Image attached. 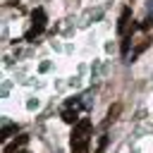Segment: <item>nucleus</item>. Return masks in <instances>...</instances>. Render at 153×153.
I'll use <instances>...</instances> for the list:
<instances>
[{
    "label": "nucleus",
    "mask_w": 153,
    "mask_h": 153,
    "mask_svg": "<svg viewBox=\"0 0 153 153\" xmlns=\"http://www.w3.org/2000/svg\"><path fill=\"white\" fill-rule=\"evenodd\" d=\"M88 141H91V120L88 117H81L74 124L72 136H69L72 153H88Z\"/></svg>",
    "instance_id": "nucleus-1"
},
{
    "label": "nucleus",
    "mask_w": 153,
    "mask_h": 153,
    "mask_svg": "<svg viewBox=\"0 0 153 153\" xmlns=\"http://www.w3.org/2000/svg\"><path fill=\"white\" fill-rule=\"evenodd\" d=\"M45 22H48L45 10H43V7H36V10L31 12V29L24 33V38H26V41H33L36 36H41V33L45 31Z\"/></svg>",
    "instance_id": "nucleus-2"
},
{
    "label": "nucleus",
    "mask_w": 153,
    "mask_h": 153,
    "mask_svg": "<svg viewBox=\"0 0 153 153\" xmlns=\"http://www.w3.org/2000/svg\"><path fill=\"white\" fill-rule=\"evenodd\" d=\"M129 19H131V7H124L122 14H120V22H117V33H127V26H129Z\"/></svg>",
    "instance_id": "nucleus-3"
},
{
    "label": "nucleus",
    "mask_w": 153,
    "mask_h": 153,
    "mask_svg": "<svg viewBox=\"0 0 153 153\" xmlns=\"http://www.w3.org/2000/svg\"><path fill=\"white\" fill-rule=\"evenodd\" d=\"M26 141H29V136H24V134H22V136H19V139H14L12 143H7V146L2 148V153H17V151H19Z\"/></svg>",
    "instance_id": "nucleus-4"
},
{
    "label": "nucleus",
    "mask_w": 153,
    "mask_h": 153,
    "mask_svg": "<svg viewBox=\"0 0 153 153\" xmlns=\"http://www.w3.org/2000/svg\"><path fill=\"white\" fill-rule=\"evenodd\" d=\"M62 120H65L67 124H76V122H79V112H76V108L72 110V105H67V108L62 110Z\"/></svg>",
    "instance_id": "nucleus-5"
},
{
    "label": "nucleus",
    "mask_w": 153,
    "mask_h": 153,
    "mask_svg": "<svg viewBox=\"0 0 153 153\" xmlns=\"http://www.w3.org/2000/svg\"><path fill=\"white\" fill-rule=\"evenodd\" d=\"M134 29H136V26H131V29H127V33H124V38H122V55H127V53H129V43H131V36H134Z\"/></svg>",
    "instance_id": "nucleus-6"
},
{
    "label": "nucleus",
    "mask_w": 153,
    "mask_h": 153,
    "mask_svg": "<svg viewBox=\"0 0 153 153\" xmlns=\"http://www.w3.org/2000/svg\"><path fill=\"white\" fill-rule=\"evenodd\" d=\"M148 45H151V38H143V41H141V43L136 45V50L131 53V60H134V57H139V55H141V53H143V50H146Z\"/></svg>",
    "instance_id": "nucleus-7"
},
{
    "label": "nucleus",
    "mask_w": 153,
    "mask_h": 153,
    "mask_svg": "<svg viewBox=\"0 0 153 153\" xmlns=\"http://www.w3.org/2000/svg\"><path fill=\"white\" fill-rule=\"evenodd\" d=\"M14 131H17V124H10V122H2V134H0L2 139H7V136H10V134H14Z\"/></svg>",
    "instance_id": "nucleus-8"
},
{
    "label": "nucleus",
    "mask_w": 153,
    "mask_h": 153,
    "mask_svg": "<svg viewBox=\"0 0 153 153\" xmlns=\"http://www.w3.org/2000/svg\"><path fill=\"white\" fill-rule=\"evenodd\" d=\"M120 112V105H115V108H110V112H108V120L105 122H110V120H115V115Z\"/></svg>",
    "instance_id": "nucleus-9"
},
{
    "label": "nucleus",
    "mask_w": 153,
    "mask_h": 153,
    "mask_svg": "<svg viewBox=\"0 0 153 153\" xmlns=\"http://www.w3.org/2000/svg\"><path fill=\"white\" fill-rule=\"evenodd\" d=\"M105 143H108V136L103 134V136H100V143H98V151H96V153H103V151H105Z\"/></svg>",
    "instance_id": "nucleus-10"
},
{
    "label": "nucleus",
    "mask_w": 153,
    "mask_h": 153,
    "mask_svg": "<svg viewBox=\"0 0 153 153\" xmlns=\"http://www.w3.org/2000/svg\"><path fill=\"white\" fill-rule=\"evenodd\" d=\"M19 153H29V151H19Z\"/></svg>",
    "instance_id": "nucleus-11"
}]
</instances>
